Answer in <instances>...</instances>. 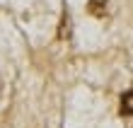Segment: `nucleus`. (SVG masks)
<instances>
[{
	"instance_id": "f257e3e1",
	"label": "nucleus",
	"mask_w": 133,
	"mask_h": 128,
	"mask_svg": "<svg viewBox=\"0 0 133 128\" xmlns=\"http://www.w3.org/2000/svg\"><path fill=\"white\" fill-rule=\"evenodd\" d=\"M107 5H109V0H90L87 3V12L92 15V17H104Z\"/></svg>"
},
{
	"instance_id": "f03ea898",
	"label": "nucleus",
	"mask_w": 133,
	"mask_h": 128,
	"mask_svg": "<svg viewBox=\"0 0 133 128\" xmlns=\"http://www.w3.org/2000/svg\"><path fill=\"white\" fill-rule=\"evenodd\" d=\"M58 39H68L70 36V12L68 7H63V15H61V24H58Z\"/></svg>"
},
{
	"instance_id": "7ed1b4c3",
	"label": "nucleus",
	"mask_w": 133,
	"mask_h": 128,
	"mask_svg": "<svg viewBox=\"0 0 133 128\" xmlns=\"http://www.w3.org/2000/svg\"><path fill=\"white\" fill-rule=\"evenodd\" d=\"M133 114V92L126 90L121 94V116H131Z\"/></svg>"
}]
</instances>
